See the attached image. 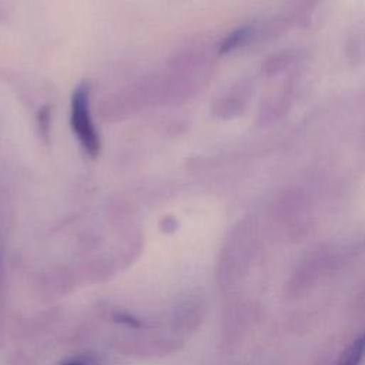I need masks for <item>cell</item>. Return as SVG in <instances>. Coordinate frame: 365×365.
Listing matches in <instances>:
<instances>
[{"instance_id": "1", "label": "cell", "mask_w": 365, "mask_h": 365, "mask_svg": "<svg viewBox=\"0 0 365 365\" xmlns=\"http://www.w3.org/2000/svg\"><path fill=\"white\" fill-rule=\"evenodd\" d=\"M71 127L83 148L96 157L100 151V141L91 121L88 108V88L78 86L71 97Z\"/></svg>"}, {"instance_id": "2", "label": "cell", "mask_w": 365, "mask_h": 365, "mask_svg": "<svg viewBox=\"0 0 365 365\" xmlns=\"http://www.w3.org/2000/svg\"><path fill=\"white\" fill-rule=\"evenodd\" d=\"M365 361V331L361 332L336 358L332 365H362Z\"/></svg>"}, {"instance_id": "3", "label": "cell", "mask_w": 365, "mask_h": 365, "mask_svg": "<svg viewBox=\"0 0 365 365\" xmlns=\"http://www.w3.org/2000/svg\"><path fill=\"white\" fill-rule=\"evenodd\" d=\"M251 37V27H240L235 31H232L221 44V53L232 51L238 47H241L244 43H247Z\"/></svg>"}, {"instance_id": "4", "label": "cell", "mask_w": 365, "mask_h": 365, "mask_svg": "<svg viewBox=\"0 0 365 365\" xmlns=\"http://www.w3.org/2000/svg\"><path fill=\"white\" fill-rule=\"evenodd\" d=\"M61 365H87V361L84 358H74V359H70V361H66L64 364Z\"/></svg>"}]
</instances>
